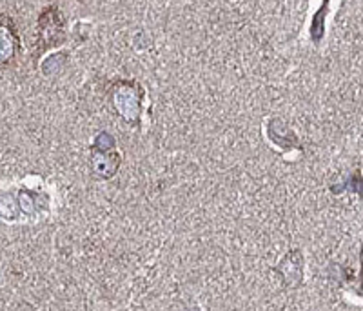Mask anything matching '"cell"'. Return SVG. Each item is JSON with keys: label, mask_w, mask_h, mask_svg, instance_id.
Returning <instances> with one entry per match:
<instances>
[{"label": "cell", "mask_w": 363, "mask_h": 311, "mask_svg": "<svg viewBox=\"0 0 363 311\" xmlns=\"http://www.w3.org/2000/svg\"><path fill=\"white\" fill-rule=\"evenodd\" d=\"M113 106L128 122H136L142 113V87L136 82H118L113 87Z\"/></svg>", "instance_id": "1"}, {"label": "cell", "mask_w": 363, "mask_h": 311, "mask_svg": "<svg viewBox=\"0 0 363 311\" xmlns=\"http://www.w3.org/2000/svg\"><path fill=\"white\" fill-rule=\"evenodd\" d=\"M21 50V38L17 28L8 15L0 18V64H11L15 55Z\"/></svg>", "instance_id": "3"}, {"label": "cell", "mask_w": 363, "mask_h": 311, "mask_svg": "<svg viewBox=\"0 0 363 311\" xmlns=\"http://www.w3.org/2000/svg\"><path fill=\"white\" fill-rule=\"evenodd\" d=\"M64 40H66V21L62 13L51 6L38 18V44L42 50H50V48L62 46Z\"/></svg>", "instance_id": "2"}]
</instances>
